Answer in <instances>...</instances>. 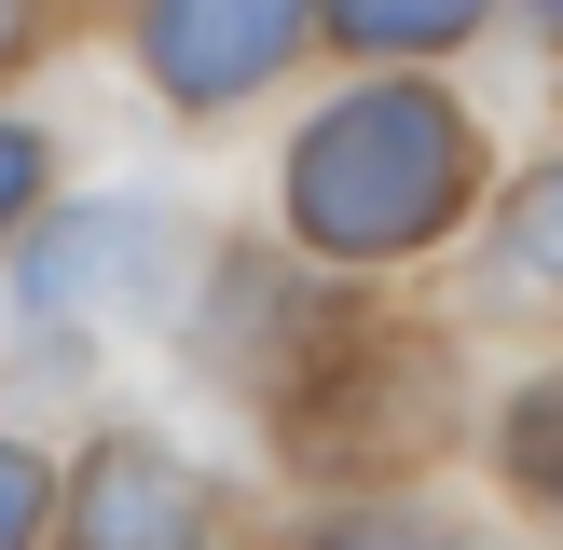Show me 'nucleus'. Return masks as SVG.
<instances>
[{"mask_svg": "<svg viewBox=\"0 0 563 550\" xmlns=\"http://www.w3.org/2000/svg\"><path fill=\"white\" fill-rule=\"evenodd\" d=\"M467 207V110L440 82H357L289 152V234L330 262H399Z\"/></svg>", "mask_w": 563, "mask_h": 550, "instance_id": "1", "label": "nucleus"}, {"mask_svg": "<svg viewBox=\"0 0 563 550\" xmlns=\"http://www.w3.org/2000/svg\"><path fill=\"white\" fill-rule=\"evenodd\" d=\"M165 275H179V220L110 193V207H55L42 220V248L14 262V302L55 317V330H97V317H152Z\"/></svg>", "mask_w": 563, "mask_h": 550, "instance_id": "2", "label": "nucleus"}, {"mask_svg": "<svg viewBox=\"0 0 563 550\" xmlns=\"http://www.w3.org/2000/svg\"><path fill=\"white\" fill-rule=\"evenodd\" d=\"M302 28H317V0H152V14H137V55H152V82L179 110H220V97H247Z\"/></svg>", "mask_w": 563, "mask_h": 550, "instance_id": "3", "label": "nucleus"}, {"mask_svg": "<svg viewBox=\"0 0 563 550\" xmlns=\"http://www.w3.org/2000/svg\"><path fill=\"white\" fill-rule=\"evenodd\" d=\"M69 550H207L192 468L152 454V440H110V454L69 482Z\"/></svg>", "mask_w": 563, "mask_h": 550, "instance_id": "4", "label": "nucleus"}, {"mask_svg": "<svg viewBox=\"0 0 563 550\" xmlns=\"http://www.w3.org/2000/svg\"><path fill=\"white\" fill-rule=\"evenodd\" d=\"M344 42H372V55H440V42H467L482 28V0H317Z\"/></svg>", "mask_w": 563, "mask_h": 550, "instance_id": "5", "label": "nucleus"}, {"mask_svg": "<svg viewBox=\"0 0 563 550\" xmlns=\"http://www.w3.org/2000/svg\"><path fill=\"white\" fill-rule=\"evenodd\" d=\"M495 248H509V275H537V289H563V165H537V179L509 193Z\"/></svg>", "mask_w": 563, "mask_h": 550, "instance_id": "6", "label": "nucleus"}, {"mask_svg": "<svg viewBox=\"0 0 563 550\" xmlns=\"http://www.w3.org/2000/svg\"><path fill=\"white\" fill-rule=\"evenodd\" d=\"M509 468H522V482H537L550 509H563V385H537V399L509 413Z\"/></svg>", "mask_w": 563, "mask_h": 550, "instance_id": "7", "label": "nucleus"}, {"mask_svg": "<svg viewBox=\"0 0 563 550\" xmlns=\"http://www.w3.org/2000/svg\"><path fill=\"white\" fill-rule=\"evenodd\" d=\"M42 509H55L42 454H27V440H0V550H27V537H42Z\"/></svg>", "mask_w": 563, "mask_h": 550, "instance_id": "8", "label": "nucleus"}, {"mask_svg": "<svg viewBox=\"0 0 563 550\" xmlns=\"http://www.w3.org/2000/svg\"><path fill=\"white\" fill-rule=\"evenodd\" d=\"M27 207H42V138H27V124H0V234H14Z\"/></svg>", "mask_w": 563, "mask_h": 550, "instance_id": "9", "label": "nucleus"}, {"mask_svg": "<svg viewBox=\"0 0 563 550\" xmlns=\"http://www.w3.org/2000/svg\"><path fill=\"white\" fill-rule=\"evenodd\" d=\"M317 550H454V537H440V522H330Z\"/></svg>", "mask_w": 563, "mask_h": 550, "instance_id": "10", "label": "nucleus"}, {"mask_svg": "<svg viewBox=\"0 0 563 550\" xmlns=\"http://www.w3.org/2000/svg\"><path fill=\"white\" fill-rule=\"evenodd\" d=\"M537 14H550V28H563V0H537Z\"/></svg>", "mask_w": 563, "mask_h": 550, "instance_id": "11", "label": "nucleus"}, {"mask_svg": "<svg viewBox=\"0 0 563 550\" xmlns=\"http://www.w3.org/2000/svg\"><path fill=\"white\" fill-rule=\"evenodd\" d=\"M0 28H14V0H0Z\"/></svg>", "mask_w": 563, "mask_h": 550, "instance_id": "12", "label": "nucleus"}]
</instances>
